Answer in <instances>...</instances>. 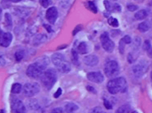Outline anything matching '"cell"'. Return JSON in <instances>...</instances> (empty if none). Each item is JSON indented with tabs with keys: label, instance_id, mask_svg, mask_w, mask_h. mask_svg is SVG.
Returning <instances> with one entry per match:
<instances>
[{
	"label": "cell",
	"instance_id": "cell-7",
	"mask_svg": "<svg viewBox=\"0 0 152 113\" xmlns=\"http://www.w3.org/2000/svg\"><path fill=\"white\" fill-rule=\"evenodd\" d=\"M13 40V36L9 32L4 33L0 30V46L7 48Z\"/></svg>",
	"mask_w": 152,
	"mask_h": 113
},
{
	"label": "cell",
	"instance_id": "cell-17",
	"mask_svg": "<svg viewBox=\"0 0 152 113\" xmlns=\"http://www.w3.org/2000/svg\"><path fill=\"white\" fill-rule=\"evenodd\" d=\"M4 18H5V26L8 29H11V27L13 26V21H12V18H11V15L6 13L4 16Z\"/></svg>",
	"mask_w": 152,
	"mask_h": 113
},
{
	"label": "cell",
	"instance_id": "cell-22",
	"mask_svg": "<svg viewBox=\"0 0 152 113\" xmlns=\"http://www.w3.org/2000/svg\"><path fill=\"white\" fill-rule=\"evenodd\" d=\"M21 85L19 83L14 84L11 87V93L13 94H19L21 91Z\"/></svg>",
	"mask_w": 152,
	"mask_h": 113
},
{
	"label": "cell",
	"instance_id": "cell-39",
	"mask_svg": "<svg viewBox=\"0 0 152 113\" xmlns=\"http://www.w3.org/2000/svg\"><path fill=\"white\" fill-rule=\"evenodd\" d=\"M63 109L61 107H57L52 110L51 113H63Z\"/></svg>",
	"mask_w": 152,
	"mask_h": 113
},
{
	"label": "cell",
	"instance_id": "cell-42",
	"mask_svg": "<svg viewBox=\"0 0 152 113\" xmlns=\"http://www.w3.org/2000/svg\"><path fill=\"white\" fill-rule=\"evenodd\" d=\"M87 91H89V92L92 93H93V94H96V89H95L94 88H93V87L91 86H87Z\"/></svg>",
	"mask_w": 152,
	"mask_h": 113
},
{
	"label": "cell",
	"instance_id": "cell-5",
	"mask_svg": "<svg viewBox=\"0 0 152 113\" xmlns=\"http://www.w3.org/2000/svg\"><path fill=\"white\" fill-rule=\"evenodd\" d=\"M40 91V86L38 83H27L23 86V93L28 97L34 96Z\"/></svg>",
	"mask_w": 152,
	"mask_h": 113
},
{
	"label": "cell",
	"instance_id": "cell-23",
	"mask_svg": "<svg viewBox=\"0 0 152 113\" xmlns=\"http://www.w3.org/2000/svg\"><path fill=\"white\" fill-rule=\"evenodd\" d=\"M15 59L17 62H20L25 56V52L23 50H17L14 54Z\"/></svg>",
	"mask_w": 152,
	"mask_h": 113
},
{
	"label": "cell",
	"instance_id": "cell-20",
	"mask_svg": "<svg viewBox=\"0 0 152 113\" xmlns=\"http://www.w3.org/2000/svg\"><path fill=\"white\" fill-rule=\"evenodd\" d=\"M149 29H150V25L146 21L141 22V23H140L138 26V29L139 30V31L142 33L147 31L149 30Z\"/></svg>",
	"mask_w": 152,
	"mask_h": 113
},
{
	"label": "cell",
	"instance_id": "cell-32",
	"mask_svg": "<svg viewBox=\"0 0 152 113\" xmlns=\"http://www.w3.org/2000/svg\"><path fill=\"white\" fill-rule=\"evenodd\" d=\"M103 105H104L105 107L106 108L107 110H112V104H111L109 101L107 99H103Z\"/></svg>",
	"mask_w": 152,
	"mask_h": 113
},
{
	"label": "cell",
	"instance_id": "cell-10",
	"mask_svg": "<svg viewBox=\"0 0 152 113\" xmlns=\"http://www.w3.org/2000/svg\"><path fill=\"white\" fill-rule=\"evenodd\" d=\"M147 69V66L144 63H139L132 67V71L137 78L142 77L146 73Z\"/></svg>",
	"mask_w": 152,
	"mask_h": 113
},
{
	"label": "cell",
	"instance_id": "cell-35",
	"mask_svg": "<svg viewBox=\"0 0 152 113\" xmlns=\"http://www.w3.org/2000/svg\"><path fill=\"white\" fill-rule=\"evenodd\" d=\"M62 93H63V91H62V89L61 88H59L58 89H57V91H56V93H54V97L55 98H59L61 94H62Z\"/></svg>",
	"mask_w": 152,
	"mask_h": 113
},
{
	"label": "cell",
	"instance_id": "cell-31",
	"mask_svg": "<svg viewBox=\"0 0 152 113\" xmlns=\"http://www.w3.org/2000/svg\"><path fill=\"white\" fill-rule=\"evenodd\" d=\"M151 48V43H150V42L148 40H146L144 41V42L143 43V49L146 50V51H147L149 50Z\"/></svg>",
	"mask_w": 152,
	"mask_h": 113
},
{
	"label": "cell",
	"instance_id": "cell-2",
	"mask_svg": "<svg viewBox=\"0 0 152 113\" xmlns=\"http://www.w3.org/2000/svg\"><path fill=\"white\" fill-rule=\"evenodd\" d=\"M41 81L43 85L48 89H51L57 80V74L54 69L46 70L41 75Z\"/></svg>",
	"mask_w": 152,
	"mask_h": 113
},
{
	"label": "cell",
	"instance_id": "cell-44",
	"mask_svg": "<svg viewBox=\"0 0 152 113\" xmlns=\"http://www.w3.org/2000/svg\"><path fill=\"white\" fill-rule=\"evenodd\" d=\"M43 26L45 27L46 30H47V31L48 33H51L52 31V27L50 25H43Z\"/></svg>",
	"mask_w": 152,
	"mask_h": 113
},
{
	"label": "cell",
	"instance_id": "cell-16",
	"mask_svg": "<svg viewBox=\"0 0 152 113\" xmlns=\"http://www.w3.org/2000/svg\"><path fill=\"white\" fill-rule=\"evenodd\" d=\"M147 16H148L147 12L145 10H139L138 12H137L135 14L134 17L137 20H142L146 18L147 17Z\"/></svg>",
	"mask_w": 152,
	"mask_h": 113
},
{
	"label": "cell",
	"instance_id": "cell-4",
	"mask_svg": "<svg viewBox=\"0 0 152 113\" xmlns=\"http://www.w3.org/2000/svg\"><path fill=\"white\" fill-rule=\"evenodd\" d=\"M45 69L38 63L35 62L30 65L26 71L27 75L32 78H38L43 74Z\"/></svg>",
	"mask_w": 152,
	"mask_h": 113
},
{
	"label": "cell",
	"instance_id": "cell-47",
	"mask_svg": "<svg viewBox=\"0 0 152 113\" xmlns=\"http://www.w3.org/2000/svg\"><path fill=\"white\" fill-rule=\"evenodd\" d=\"M149 56H150V58H152V50H151L150 51V52L149 53Z\"/></svg>",
	"mask_w": 152,
	"mask_h": 113
},
{
	"label": "cell",
	"instance_id": "cell-36",
	"mask_svg": "<svg viewBox=\"0 0 152 113\" xmlns=\"http://www.w3.org/2000/svg\"><path fill=\"white\" fill-rule=\"evenodd\" d=\"M122 40L124 42V43L125 44H130L132 42V40H131V38L130 36H128V35H126L123 38H122Z\"/></svg>",
	"mask_w": 152,
	"mask_h": 113
},
{
	"label": "cell",
	"instance_id": "cell-18",
	"mask_svg": "<svg viewBox=\"0 0 152 113\" xmlns=\"http://www.w3.org/2000/svg\"><path fill=\"white\" fill-rule=\"evenodd\" d=\"M78 109V107L74 103H69L65 105V110L67 112H73Z\"/></svg>",
	"mask_w": 152,
	"mask_h": 113
},
{
	"label": "cell",
	"instance_id": "cell-6",
	"mask_svg": "<svg viewBox=\"0 0 152 113\" xmlns=\"http://www.w3.org/2000/svg\"><path fill=\"white\" fill-rule=\"evenodd\" d=\"M100 40L102 43V46L105 50H106L109 53L113 52L115 47V44L110 39L107 32H105L102 34L100 37Z\"/></svg>",
	"mask_w": 152,
	"mask_h": 113
},
{
	"label": "cell",
	"instance_id": "cell-3",
	"mask_svg": "<svg viewBox=\"0 0 152 113\" xmlns=\"http://www.w3.org/2000/svg\"><path fill=\"white\" fill-rule=\"evenodd\" d=\"M104 72L107 76L111 78L118 75L120 72V66L115 61H110L105 65Z\"/></svg>",
	"mask_w": 152,
	"mask_h": 113
},
{
	"label": "cell",
	"instance_id": "cell-40",
	"mask_svg": "<svg viewBox=\"0 0 152 113\" xmlns=\"http://www.w3.org/2000/svg\"><path fill=\"white\" fill-rule=\"evenodd\" d=\"M6 63V60L2 54H0V66H4Z\"/></svg>",
	"mask_w": 152,
	"mask_h": 113
},
{
	"label": "cell",
	"instance_id": "cell-9",
	"mask_svg": "<svg viewBox=\"0 0 152 113\" xmlns=\"http://www.w3.org/2000/svg\"><path fill=\"white\" fill-rule=\"evenodd\" d=\"M58 16V10L55 7L48 8L46 12V18L50 24L54 25L56 21Z\"/></svg>",
	"mask_w": 152,
	"mask_h": 113
},
{
	"label": "cell",
	"instance_id": "cell-1",
	"mask_svg": "<svg viewBox=\"0 0 152 113\" xmlns=\"http://www.w3.org/2000/svg\"><path fill=\"white\" fill-rule=\"evenodd\" d=\"M127 82L125 78L120 77L109 81L107 84V88L109 93L116 94L118 93H124L127 90Z\"/></svg>",
	"mask_w": 152,
	"mask_h": 113
},
{
	"label": "cell",
	"instance_id": "cell-51",
	"mask_svg": "<svg viewBox=\"0 0 152 113\" xmlns=\"http://www.w3.org/2000/svg\"><path fill=\"white\" fill-rule=\"evenodd\" d=\"M67 113H74V112H67Z\"/></svg>",
	"mask_w": 152,
	"mask_h": 113
},
{
	"label": "cell",
	"instance_id": "cell-28",
	"mask_svg": "<svg viewBox=\"0 0 152 113\" xmlns=\"http://www.w3.org/2000/svg\"><path fill=\"white\" fill-rule=\"evenodd\" d=\"M88 6L89 9L92 11L93 13H97L98 12V8L96 7V6L95 5V4H94V3L92 2V1H89L88 2Z\"/></svg>",
	"mask_w": 152,
	"mask_h": 113
},
{
	"label": "cell",
	"instance_id": "cell-34",
	"mask_svg": "<svg viewBox=\"0 0 152 113\" xmlns=\"http://www.w3.org/2000/svg\"><path fill=\"white\" fill-rule=\"evenodd\" d=\"M90 113H105L102 110V108L100 107H96L93 108Z\"/></svg>",
	"mask_w": 152,
	"mask_h": 113
},
{
	"label": "cell",
	"instance_id": "cell-19",
	"mask_svg": "<svg viewBox=\"0 0 152 113\" xmlns=\"http://www.w3.org/2000/svg\"><path fill=\"white\" fill-rule=\"evenodd\" d=\"M78 52L80 54H85L87 53V45L86 42H81L77 48Z\"/></svg>",
	"mask_w": 152,
	"mask_h": 113
},
{
	"label": "cell",
	"instance_id": "cell-50",
	"mask_svg": "<svg viewBox=\"0 0 152 113\" xmlns=\"http://www.w3.org/2000/svg\"><path fill=\"white\" fill-rule=\"evenodd\" d=\"M150 76H151V80H152V71L151 72V74H150Z\"/></svg>",
	"mask_w": 152,
	"mask_h": 113
},
{
	"label": "cell",
	"instance_id": "cell-29",
	"mask_svg": "<svg viewBox=\"0 0 152 113\" xmlns=\"http://www.w3.org/2000/svg\"><path fill=\"white\" fill-rule=\"evenodd\" d=\"M39 3L43 8H47L52 3L51 0H39Z\"/></svg>",
	"mask_w": 152,
	"mask_h": 113
},
{
	"label": "cell",
	"instance_id": "cell-26",
	"mask_svg": "<svg viewBox=\"0 0 152 113\" xmlns=\"http://www.w3.org/2000/svg\"><path fill=\"white\" fill-rule=\"evenodd\" d=\"M72 60L74 65H77L78 64V53L74 49H72Z\"/></svg>",
	"mask_w": 152,
	"mask_h": 113
},
{
	"label": "cell",
	"instance_id": "cell-45",
	"mask_svg": "<svg viewBox=\"0 0 152 113\" xmlns=\"http://www.w3.org/2000/svg\"><path fill=\"white\" fill-rule=\"evenodd\" d=\"M6 1H10V2H12V3H19L21 1H22V0H6Z\"/></svg>",
	"mask_w": 152,
	"mask_h": 113
},
{
	"label": "cell",
	"instance_id": "cell-49",
	"mask_svg": "<svg viewBox=\"0 0 152 113\" xmlns=\"http://www.w3.org/2000/svg\"><path fill=\"white\" fill-rule=\"evenodd\" d=\"M129 113H138L137 111H133V112H129Z\"/></svg>",
	"mask_w": 152,
	"mask_h": 113
},
{
	"label": "cell",
	"instance_id": "cell-25",
	"mask_svg": "<svg viewBox=\"0 0 152 113\" xmlns=\"http://www.w3.org/2000/svg\"><path fill=\"white\" fill-rule=\"evenodd\" d=\"M104 6L106 8V10L109 12H113V8H114V4H111L108 0H105L103 1Z\"/></svg>",
	"mask_w": 152,
	"mask_h": 113
},
{
	"label": "cell",
	"instance_id": "cell-21",
	"mask_svg": "<svg viewBox=\"0 0 152 113\" xmlns=\"http://www.w3.org/2000/svg\"><path fill=\"white\" fill-rule=\"evenodd\" d=\"M130 106L128 104H125L121 106L116 110V113H129L130 111Z\"/></svg>",
	"mask_w": 152,
	"mask_h": 113
},
{
	"label": "cell",
	"instance_id": "cell-48",
	"mask_svg": "<svg viewBox=\"0 0 152 113\" xmlns=\"http://www.w3.org/2000/svg\"><path fill=\"white\" fill-rule=\"evenodd\" d=\"M0 113H4V111L3 110H0Z\"/></svg>",
	"mask_w": 152,
	"mask_h": 113
},
{
	"label": "cell",
	"instance_id": "cell-13",
	"mask_svg": "<svg viewBox=\"0 0 152 113\" xmlns=\"http://www.w3.org/2000/svg\"><path fill=\"white\" fill-rule=\"evenodd\" d=\"M51 61L53 64L57 67L65 61V56L61 53H56L52 54L51 57Z\"/></svg>",
	"mask_w": 152,
	"mask_h": 113
},
{
	"label": "cell",
	"instance_id": "cell-33",
	"mask_svg": "<svg viewBox=\"0 0 152 113\" xmlns=\"http://www.w3.org/2000/svg\"><path fill=\"white\" fill-rule=\"evenodd\" d=\"M138 6L135 5V4H129L127 5V9L129 10L130 11H131V12H133V11H136L138 9Z\"/></svg>",
	"mask_w": 152,
	"mask_h": 113
},
{
	"label": "cell",
	"instance_id": "cell-38",
	"mask_svg": "<svg viewBox=\"0 0 152 113\" xmlns=\"http://www.w3.org/2000/svg\"><path fill=\"white\" fill-rule=\"evenodd\" d=\"M82 28H83V27H82V26H81V25H78V26H77L76 27H75V29H74V30H73V35H76V34L78 32V31H80L81 29H82Z\"/></svg>",
	"mask_w": 152,
	"mask_h": 113
},
{
	"label": "cell",
	"instance_id": "cell-8",
	"mask_svg": "<svg viewBox=\"0 0 152 113\" xmlns=\"http://www.w3.org/2000/svg\"><path fill=\"white\" fill-rule=\"evenodd\" d=\"M11 111L13 113H26V110L23 102L19 99H14L11 103Z\"/></svg>",
	"mask_w": 152,
	"mask_h": 113
},
{
	"label": "cell",
	"instance_id": "cell-27",
	"mask_svg": "<svg viewBox=\"0 0 152 113\" xmlns=\"http://www.w3.org/2000/svg\"><path fill=\"white\" fill-rule=\"evenodd\" d=\"M46 36H45L43 35H38L34 39V44L42 43L46 40Z\"/></svg>",
	"mask_w": 152,
	"mask_h": 113
},
{
	"label": "cell",
	"instance_id": "cell-46",
	"mask_svg": "<svg viewBox=\"0 0 152 113\" xmlns=\"http://www.w3.org/2000/svg\"><path fill=\"white\" fill-rule=\"evenodd\" d=\"M1 17H2V9L0 7V20L1 19Z\"/></svg>",
	"mask_w": 152,
	"mask_h": 113
},
{
	"label": "cell",
	"instance_id": "cell-12",
	"mask_svg": "<svg viewBox=\"0 0 152 113\" xmlns=\"http://www.w3.org/2000/svg\"><path fill=\"white\" fill-rule=\"evenodd\" d=\"M83 61L86 65L93 67L98 64L99 58L95 54H90L85 57Z\"/></svg>",
	"mask_w": 152,
	"mask_h": 113
},
{
	"label": "cell",
	"instance_id": "cell-14",
	"mask_svg": "<svg viewBox=\"0 0 152 113\" xmlns=\"http://www.w3.org/2000/svg\"><path fill=\"white\" fill-rule=\"evenodd\" d=\"M58 71L63 74H67L71 71V65L67 61H65L61 65L56 67Z\"/></svg>",
	"mask_w": 152,
	"mask_h": 113
},
{
	"label": "cell",
	"instance_id": "cell-11",
	"mask_svg": "<svg viewBox=\"0 0 152 113\" xmlns=\"http://www.w3.org/2000/svg\"><path fill=\"white\" fill-rule=\"evenodd\" d=\"M88 80L94 83L101 84L104 81V76L100 72H91L87 74Z\"/></svg>",
	"mask_w": 152,
	"mask_h": 113
},
{
	"label": "cell",
	"instance_id": "cell-30",
	"mask_svg": "<svg viewBox=\"0 0 152 113\" xmlns=\"http://www.w3.org/2000/svg\"><path fill=\"white\" fill-rule=\"evenodd\" d=\"M125 44H126L124 43L122 39H121L120 41V43H119V50H120V52L121 54H123L124 53Z\"/></svg>",
	"mask_w": 152,
	"mask_h": 113
},
{
	"label": "cell",
	"instance_id": "cell-15",
	"mask_svg": "<svg viewBox=\"0 0 152 113\" xmlns=\"http://www.w3.org/2000/svg\"><path fill=\"white\" fill-rule=\"evenodd\" d=\"M38 64H39L41 66H42L43 68L45 69L46 68V67L49 65L50 63V59H48V57L46 56H43V57L39 58L36 62Z\"/></svg>",
	"mask_w": 152,
	"mask_h": 113
},
{
	"label": "cell",
	"instance_id": "cell-24",
	"mask_svg": "<svg viewBox=\"0 0 152 113\" xmlns=\"http://www.w3.org/2000/svg\"><path fill=\"white\" fill-rule=\"evenodd\" d=\"M108 22L109 25L113 27H118L119 26V22L117 19L111 17L108 20Z\"/></svg>",
	"mask_w": 152,
	"mask_h": 113
},
{
	"label": "cell",
	"instance_id": "cell-43",
	"mask_svg": "<svg viewBox=\"0 0 152 113\" xmlns=\"http://www.w3.org/2000/svg\"><path fill=\"white\" fill-rule=\"evenodd\" d=\"M134 40H135L134 44H135V46H139L140 45V44H141V39H140V37H136Z\"/></svg>",
	"mask_w": 152,
	"mask_h": 113
},
{
	"label": "cell",
	"instance_id": "cell-41",
	"mask_svg": "<svg viewBox=\"0 0 152 113\" xmlns=\"http://www.w3.org/2000/svg\"><path fill=\"white\" fill-rule=\"evenodd\" d=\"M127 60H128V62H129V63H132L134 62V58H133V55H132L131 53H130L128 55Z\"/></svg>",
	"mask_w": 152,
	"mask_h": 113
},
{
	"label": "cell",
	"instance_id": "cell-37",
	"mask_svg": "<svg viewBox=\"0 0 152 113\" xmlns=\"http://www.w3.org/2000/svg\"><path fill=\"white\" fill-rule=\"evenodd\" d=\"M121 7L118 4H114V9L113 12H121Z\"/></svg>",
	"mask_w": 152,
	"mask_h": 113
}]
</instances>
